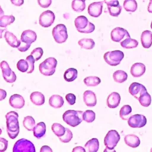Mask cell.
Wrapping results in <instances>:
<instances>
[{"mask_svg":"<svg viewBox=\"0 0 152 152\" xmlns=\"http://www.w3.org/2000/svg\"><path fill=\"white\" fill-rule=\"evenodd\" d=\"M5 118L8 135L10 138L14 139L17 137L20 131L18 114L16 112L11 111L6 114Z\"/></svg>","mask_w":152,"mask_h":152,"instance_id":"obj_1","label":"cell"},{"mask_svg":"<svg viewBox=\"0 0 152 152\" xmlns=\"http://www.w3.org/2000/svg\"><path fill=\"white\" fill-rule=\"evenodd\" d=\"M83 112L81 110H68L62 115L64 121L71 126L75 127L83 121Z\"/></svg>","mask_w":152,"mask_h":152,"instance_id":"obj_2","label":"cell"},{"mask_svg":"<svg viewBox=\"0 0 152 152\" xmlns=\"http://www.w3.org/2000/svg\"><path fill=\"white\" fill-rule=\"evenodd\" d=\"M74 24L77 30L82 33H90L95 29L94 25L88 21L87 18L84 15L77 17L75 19Z\"/></svg>","mask_w":152,"mask_h":152,"instance_id":"obj_3","label":"cell"},{"mask_svg":"<svg viewBox=\"0 0 152 152\" xmlns=\"http://www.w3.org/2000/svg\"><path fill=\"white\" fill-rule=\"evenodd\" d=\"M37 35L36 33L31 30H27L24 31L21 36V41L23 43V45L18 48V49L20 52H26L27 50L32 43L36 40Z\"/></svg>","mask_w":152,"mask_h":152,"instance_id":"obj_4","label":"cell"},{"mask_svg":"<svg viewBox=\"0 0 152 152\" xmlns=\"http://www.w3.org/2000/svg\"><path fill=\"white\" fill-rule=\"evenodd\" d=\"M57 65V60L53 57L46 59L39 65V71L41 74L45 76L53 75L55 72Z\"/></svg>","mask_w":152,"mask_h":152,"instance_id":"obj_5","label":"cell"},{"mask_svg":"<svg viewBox=\"0 0 152 152\" xmlns=\"http://www.w3.org/2000/svg\"><path fill=\"white\" fill-rule=\"evenodd\" d=\"M124 57V53L119 50L107 52L103 55V58L105 62L111 66H116L119 65Z\"/></svg>","mask_w":152,"mask_h":152,"instance_id":"obj_6","label":"cell"},{"mask_svg":"<svg viewBox=\"0 0 152 152\" xmlns=\"http://www.w3.org/2000/svg\"><path fill=\"white\" fill-rule=\"evenodd\" d=\"M119 140L120 135L116 130L109 131L106 135L104 139V144L106 148L104 151L107 150H113L116 146Z\"/></svg>","mask_w":152,"mask_h":152,"instance_id":"obj_7","label":"cell"},{"mask_svg":"<svg viewBox=\"0 0 152 152\" xmlns=\"http://www.w3.org/2000/svg\"><path fill=\"white\" fill-rule=\"evenodd\" d=\"M13 152H35L34 144L29 140L21 138L15 142L14 145Z\"/></svg>","mask_w":152,"mask_h":152,"instance_id":"obj_8","label":"cell"},{"mask_svg":"<svg viewBox=\"0 0 152 152\" xmlns=\"http://www.w3.org/2000/svg\"><path fill=\"white\" fill-rule=\"evenodd\" d=\"M52 33L55 40L58 43H64L68 39L67 29L63 24H58L53 27Z\"/></svg>","mask_w":152,"mask_h":152,"instance_id":"obj_9","label":"cell"},{"mask_svg":"<svg viewBox=\"0 0 152 152\" xmlns=\"http://www.w3.org/2000/svg\"><path fill=\"white\" fill-rule=\"evenodd\" d=\"M1 68L4 79L6 82L12 83L15 81L17 78L16 75L14 72L11 70L7 61H2L1 62Z\"/></svg>","mask_w":152,"mask_h":152,"instance_id":"obj_10","label":"cell"},{"mask_svg":"<svg viewBox=\"0 0 152 152\" xmlns=\"http://www.w3.org/2000/svg\"><path fill=\"white\" fill-rule=\"evenodd\" d=\"M128 124L131 128H142L146 125L147 119L142 115L135 114L131 116L128 118Z\"/></svg>","mask_w":152,"mask_h":152,"instance_id":"obj_11","label":"cell"},{"mask_svg":"<svg viewBox=\"0 0 152 152\" xmlns=\"http://www.w3.org/2000/svg\"><path fill=\"white\" fill-rule=\"evenodd\" d=\"M55 18V16L52 11L50 10L45 11L39 17V24L43 27H50L53 23Z\"/></svg>","mask_w":152,"mask_h":152,"instance_id":"obj_12","label":"cell"},{"mask_svg":"<svg viewBox=\"0 0 152 152\" xmlns=\"http://www.w3.org/2000/svg\"><path fill=\"white\" fill-rule=\"evenodd\" d=\"M107 4L109 14L113 17H118L121 12L122 7L118 0H104Z\"/></svg>","mask_w":152,"mask_h":152,"instance_id":"obj_13","label":"cell"},{"mask_svg":"<svg viewBox=\"0 0 152 152\" xmlns=\"http://www.w3.org/2000/svg\"><path fill=\"white\" fill-rule=\"evenodd\" d=\"M111 39L116 42H120L125 37H130L128 31L121 27H116L112 30L110 33Z\"/></svg>","mask_w":152,"mask_h":152,"instance_id":"obj_14","label":"cell"},{"mask_svg":"<svg viewBox=\"0 0 152 152\" xmlns=\"http://www.w3.org/2000/svg\"><path fill=\"white\" fill-rule=\"evenodd\" d=\"M147 91V90L144 86L136 82L132 83L129 87V93L137 99H138L140 96Z\"/></svg>","mask_w":152,"mask_h":152,"instance_id":"obj_15","label":"cell"},{"mask_svg":"<svg viewBox=\"0 0 152 152\" xmlns=\"http://www.w3.org/2000/svg\"><path fill=\"white\" fill-rule=\"evenodd\" d=\"M103 2H95L90 4L88 7V14L93 17H99L102 12Z\"/></svg>","mask_w":152,"mask_h":152,"instance_id":"obj_16","label":"cell"},{"mask_svg":"<svg viewBox=\"0 0 152 152\" xmlns=\"http://www.w3.org/2000/svg\"><path fill=\"white\" fill-rule=\"evenodd\" d=\"M9 103L10 106L15 109H21L25 104V101L23 96L18 94H14L10 97Z\"/></svg>","mask_w":152,"mask_h":152,"instance_id":"obj_17","label":"cell"},{"mask_svg":"<svg viewBox=\"0 0 152 152\" xmlns=\"http://www.w3.org/2000/svg\"><path fill=\"white\" fill-rule=\"evenodd\" d=\"M83 100L86 106L93 107L97 103V98L96 94L91 90H86L83 94Z\"/></svg>","mask_w":152,"mask_h":152,"instance_id":"obj_18","label":"cell"},{"mask_svg":"<svg viewBox=\"0 0 152 152\" xmlns=\"http://www.w3.org/2000/svg\"><path fill=\"white\" fill-rule=\"evenodd\" d=\"M121 102L120 94L117 92L111 93L107 97L106 100L107 106L109 108L117 107Z\"/></svg>","mask_w":152,"mask_h":152,"instance_id":"obj_19","label":"cell"},{"mask_svg":"<svg viewBox=\"0 0 152 152\" xmlns=\"http://www.w3.org/2000/svg\"><path fill=\"white\" fill-rule=\"evenodd\" d=\"M4 37L7 43L12 48H18L21 43V41L18 40L17 37L11 32L6 31L4 34Z\"/></svg>","mask_w":152,"mask_h":152,"instance_id":"obj_20","label":"cell"},{"mask_svg":"<svg viewBox=\"0 0 152 152\" xmlns=\"http://www.w3.org/2000/svg\"><path fill=\"white\" fill-rule=\"evenodd\" d=\"M145 71V66L142 63L137 62L134 64L131 68V74L134 77L142 76Z\"/></svg>","mask_w":152,"mask_h":152,"instance_id":"obj_21","label":"cell"},{"mask_svg":"<svg viewBox=\"0 0 152 152\" xmlns=\"http://www.w3.org/2000/svg\"><path fill=\"white\" fill-rule=\"evenodd\" d=\"M141 42L144 48L148 49L152 45V33L150 30L144 31L141 35Z\"/></svg>","mask_w":152,"mask_h":152,"instance_id":"obj_22","label":"cell"},{"mask_svg":"<svg viewBox=\"0 0 152 152\" xmlns=\"http://www.w3.org/2000/svg\"><path fill=\"white\" fill-rule=\"evenodd\" d=\"M125 144L132 148H136L140 144V140L138 136L134 134L126 135L124 138Z\"/></svg>","mask_w":152,"mask_h":152,"instance_id":"obj_23","label":"cell"},{"mask_svg":"<svg viewBox=\"0 0 152 152\" xmlns=\"http://www.w3.org/2000/svg\"><path fill=\"white\" fill-rule=\"evenodd\" d=\"M49 103L50 106L52 107L58 109L61 107L63 106L64 103V100L61 96L58 94H54L50 96V97L49 98Z\"/></svg>","mask_w":152,"mask_h":152,"instance_id":"obj_24","label":"cell"},{"mask_svg":"<svg viewBox=\"0 0 152 152\" xmlns=\"http://www.w3.org/2000/svg\"><path fill=\"white\" fill-rule=\"evenodd\" d=\"M31 102L35 105L40 106L45 103V96L44 95L39 91L33 92L30 96Z\"/></svg>","mask_w":152,"mask_h":152,"instance_id":"obj_25","label":"cell"},{"mask_svg":"<svg viewBox=\"0 0 152 152\" xmlns=\"http://www.w3.org/2000/svg\"><path fill=\"white\" fill-rule=\"evenodd\" d=\"M46 132V125L44 122H40L37 124L33 129V135L37 139H40Z\"/></svg>","mask_w":152,"mask_h":152,"instance_id":"obj_26","label":"cell"},{"mask_svg":"<svg viewBox=\"0 0 152 152\" xmlns=\"http://www.w3.org/2000/svg\"><path fill=\"white\" fill-rule=\"evenodd\" d=\"M85 147L88 152H96L99 150V142L97 138H92L85 144Z\"/></svg>","mask_w":152,"mask_h":152,"instance_id":"obj_27","label":"cell"},{"mask_svg":"<svg viewBox=\"0 0 152 152\" xmlns=\"http://www.w3.org/2000/svg\"><path fill=\"white\" fill-rule=\"evenodd\" d=\"M78 71L74 68H68L65 71L64 74V78L65 81L68 82H71L74 81L77 77Z\"/></svg>","mask_w":152,"mask_h":152,"instance_id":"obj_28","label":"cell"},{"mask_svg":"<svg viewBox=\"0 0 152 152\" xmlns=\"http://www.w3.org/2000/svg\"><path fill=\"white\" fill-rule=\"evenodd\" d=\"M78 43L81 48L85 49H92L95 46L94 41L91 39L83 38L80 39Z\"/></svg>","mask_w":152,"mask_h":152,"instance_id":"obj_29","label":"cell"},{"mask_svg":"<svg viewBox=\"0 0 152 152\" xmlns=\"http://www.w3.org/2000/svg\"><path fill=\"white\" fill-rule=\"evenodd\" d=\"M128 78L127 74L122 70H117L113 74V78L114 81L118 83L125 82Z\"/></svg>","mask_w":152,"mask_h":152,"instance_id":"obj_30","label":"cell"},{"mask_svg":"<svg viewBox=\"0 0 152 152\" xmlns=\"http://www.w3.org/2000/svg\"><path fill=\"white\" fill-rule=\"evenodd\" d=\"M138 42L137 40L131 39L130 37L126 38L125 40L121 42V45L122 48L125 49H132L137 48Z\"/></svg>","mask_w":152,"mask_h":152,"instance_id":"obj_31","label":"cell"},{"mask_svg":"<svg viewBox=\"0 0 152 152\" xmlns=\"http://www.w3.org/2000/svg\"><path fill=\"white\" fill-rule=\"evenodd\" d=\"M51 128H52V130L53 132V133L58 138L62 137L66 132V128H65L64 126H62V125H61L59 123L53 124Z\"/></svg>","mask_w":152,"mask_h":152,"instance_id":"obj_32","label":"cell"},{"mask_svg":"<svg viewBox=\"0 0 152 152\" xmlns=\"http://www.w3.org/2000/svg\"><path fill=\"white\" fill-rule=\"evenodd\" d=\"M71 7L74 11L80 12L86 8V3L84 0H73L71 3Z\"/></svg>","mask_w":152,"mask_h":152,"instance_id":"obj_33","label":"cell"},{"mask_svg":"<svg viewBox=\"0 0 152 152\" xmlns=\"http://www.w3.org/2000/svg\"><path fill=\"white\" fill-rule=\"evenodd\" d=\"M24 127L28 131H33V129L35 126V121L34 118L31 116H26L24 118L23 122Z\"/></svg>","mask_w":152,"mask_h":152,"instance_id":"obj_34","label":"cell"},{"mask_svg":"<svg viewBox=\"0 0 152 152\" xmlns=\"http://www.w3.org/2000/svg\"><path fill=\"white\" fill-rule=\"evenodd\" d=\"M123 5L128 12H134L137 9V3L135 0H125Z\"/></svg>","mask_w":152,"mask_h":152,"instance_id":"obj_35","label":"cell"},{"mask_svg":"<svg viewBox=\"0 0 152 152\" xmlns=\"http://www.w3.org/2000/svg\"><path fill=\"white\" fill-rule=\"evenodd\" d=\"M100 82V79L96 76H89L84 79V83L87 86L94 87L99 85Z\"/></svg>","mask_w":152,"mask_h":152,"instance_id":"obj_36","label":"cell"},{"mask_svg":"<svg viewBox=\"0 0 152 152\" xmlns=\"http://www.w3.org/2000/svg\"><path fill=\"white\" fill-rule=\"evenodd\" d=\"M138 100L140 104L144 107L149 106L151 102V96L147 91L143 93L141 96H140V97L138 98Z\"/></svg>","mask_w":152,"mask_h":152,"instance_id":"obj_37","label":"cell"},{"mask_svg":"<svg viewBox=\"0 0 152 152\" xmlns=\"http://www.w3.org/2000/svg\"><path fill=\"white\" fill-rule=\"evenodd\" d=\"M132 112V108L129 105L123 106L119 111V116L123 120H128Z\"/></svg>","mask_w":152,"mask_h":152,"instance_id":"obj_38","label":"cell"},{"mask_svg":"<svg viewBox=\"0 0 152 152\" xmlns=\"http://www.w3.org/2000/svg\"><path fill=\"white\" fill-rule=\"evenodd\" d=\"M15 17L12 15H2L0 18V26L6 27L7 26L12 24L15 21Z\"/></svg>","mask_w":152,"mask_h":152,"instance_id":"obj_39","label":"cell"},{"mask_svg":"<svg viewBox=\"0 0 152 152\" xmlns=\"http://www.w3.org/2000/svg\"><path fill=\"white\" fill-rule=\"evenodd\" d=\"M95 118H96V114L91 110H86L83 113V121L88 123H91L93 122L95 119Z\"/></svg>","mask_w":152,"mask_h":152,"instance_id":"obj_40","label":"cell"},{"mask_svg":"<svg viewBox=\"0 0 152 152\" xmlns=\"http://www.w3.org/2000/svg\"><path fill=\"white\" fill-rule=\"evenodd\" d=\"M17 69L22 72H27L28 69V63L27 61V60H24V59H20L17 64Z\"/></svg>","mask_w":152,"mask_h":152,"instance_id":"obj_41","label":"cell"},{"mask_svg":"<svg viewBox=\"0 0 152 152\" xmlns=\"http://www.w3.org/2000/svg\"><path fill=\"white\" fill-rule=\"evenodd\" d=\"M59 138L60 141H62V142H64V143L68 142L72 138V132L71 131V130L69 129L66 128V132H65V134L62 137H61Z\"/></svg>","mask_w":152,"mask_h":152,"instance_id":"obj_42","label":"cell"},{"mask_svg":"<svg viewBox=\"0 0 152 152\" xmlns=\"http://www.w3.org/2000/svg\"><path fill=\"white\" fill-rule=\"evenodd\" d=\"M43 54V49H42V48H39H39H36V49H33L31 51L30 55H32L34 57L35 61H37L38 60H39L42 58Z\"/></svg>","mask_w":152,"mask_h":152,"instance_id":"obj_43","label":"cell"},{"mask_svg":"<svg viewBox=\"0 0 152 152\" xmlns=\"http://www.w3.org/2000/svg\"><path fill=\"white\" fill-rule=\"evenodd\" d=\"M26 60H27V61L28 63V66H29L27 72L28 74H30V73L33 72V71H34V62L36 61H35L34 57L32 55H30L28 56H27Z\"/></svg>","mask_w":152,"mask_h":152,"instance_id":"obj_44","label":"cell"},{"mask_svg":"<svg viewBox=\"0 0 152 152\" xmlns=\"http://www.w3.org/2000/svg\"><path fill=\"white\" fill-rule=\"evenodd\" d=\"M66 102L70 105H73L75 104L76 101V97L72 93H68L65 96Z\"/></svg>","mask_w":152,"mask_h":152,"instance_id":"obj_45","label":"cell"},{"mask_svg":"<svg viewBox=\"0 0 152 152\" xmlns=\"http://www.w3.org/2000/svg\"><path fill=\"white\" fill-rule=\"evenodd\" d=\"M8 141L5 138L1 137L0 138V151H5L7 148Z\"/></svg>","mask_w":152,"mask_h":152,"instance_id":"obj_46","label":"cell"},{"mask_svg":"<svg viewBox=\"0 0 152 152\" xmlns=\"http://www.w3.org/2000/svg\"><path fill=\"white\" fill-rule=\"evenodd\" d=\"M37 2L41 7L46 8L51 5L52 0H37Z\"/></svg>","mask_w":152,"mask_h":152,"instance_id":"obj_47","label":"cell"},{"mask_svg":"<svg viewBox=\"0 0 152 152\" xmlns=\"http://www.w3.org/2000/svg\"><path fill=\"white\" fill-rule=\"evenodd\" d=\"M11 3L15 6H21L24 4V0H10Z\"/></svg>","mask_w":152,"mask_h":152,"instance_id":"obj_48","label":"cell"},{"mask_svg":"<svg viewBox=\"0 0 152 152\" xmlns=\"http://www.w3.org/2000/svg\"><path fill=\"white\" fill-rule=\"evenodd\" d=\"M44 151H52V150L48 145H43L42 147L40 149V152H44Z\"/></svg>","mask_w":152,"mask_h":152,"instance_id":"obj_49","label":"cell"},{"mask_svg":"<svg viewBox=\"0 0 152 152\" xmlns=\"http://www.w3.org/2000/svg\"><path fill=\"white\" fill-rule=\"evenodd\" d=\"M0 93H1V96H0V100H2L3 99H4L6 96H7V92L2 90V89H0Z\"/></svg>","mask_w":152,"mask_h":152,"instance_id":"obj_50","label":"cell"},{"mask_svg":"<svg viewBox=\"0 0 152 152\" xmlns=\"http://www.w3.org/2000/svg\"><path fill=\"white\" fill-rule=\"evenodd\" d=\"M72 151H73V152H77V151H86V150H85L83 147H82L78 146V147H75V148L72 150Z\"/></svg>","mask_w":152,"mask_h":152,"instance_id":"obj_51","label":"cell"},{"mask_svg":"<svg viewBox=\"0 0 152 152\" xmlns=\"http://www.w3.org/2000/svg\"><path fill=\"white\" fill-rule=\"evenodd\" d=\"M148 11L150 13H152V0H150L147 7Z\"/></svg>","mask_w":152,"mask_h":152,"instance_id":"obj_52","label":"cell"},{"mask_svg":"<svg viewBox=\"0 0 152 152\" xmlns=\"http://www.w3.org/2000/svg\"><path fill=\"white\" fill-rule=\"evenodd\" d=\"M151 29H152V21H151Z\"/></svg>","mask_w":152,"mask_h":152,"instance_id":"obj_53","label":"cell"},{"mask_svg":"<svg viewBox=\"0 0 152 152\" xmlns=\"http://www.w3.org/2000/svg\"><path fill=\"white\" fill-rule=\"evenodd\" d=\"M150 151H151V152H152V148H151V150H150Z\"/></svg>","mask_w":152,"mask_h":152,"instance_id":"obj_54","label":"cell"},{"mask_svg":"<svg viewBox=\"0 0 152 152\" xmlns=\"http://www.w3.org/2000/svg\"><path fill=\"white\" fill-rule=\"evenodd\" d=\"M84 1H86V0H84Z\"/></svg>","mask_w":152,"mask_h":152,"instance_id":"obj_55","label":"cell"}]
</instances>
